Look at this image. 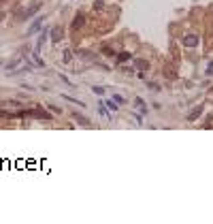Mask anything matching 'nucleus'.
I'll return each instance as SVG.
<instances>
[{
	"label": "nucleus",
	"mask_w": 213,
	"mask_h": 224,
	"mask_svg": "<svg viewBox=\"0 0 213 224\" xmlns=\"http://www.w3.org/2000/svg\"><path fill=\"white\" fill-rule=\"evenodd\" d=\"M49 109H51L55 115H58V113H62V109H58V107H53V105H49Z\"/></svg>",
	"instance_id": "nucleus-20"
},
{
	"label": "nucleus",
	"mask_w": 213,
	"mask_h": 224,
	"mask_svg": "<svg viewBox=\"0 0 213 224\" xmlns=\"http://www.w3.org/2000/svg\"><path fill=\"white\" fill-rule=\"evenodd\" d=\"M207 75H213V62L209 64V68H207Z\"/></svg>",
	"instance_id": "nucleus-21"
},
{
	"label": "nucleus",
	"mask_w": 213,
	"mask_h": 224,
	"mask_svg": "<svg viewBox=\"0 0 213 224\" xmlns=\"http://www.w3.org/2000/svg\"><path fill=\"white\" fill-rule=\"evenodd\" d=\"M136 66H139V68H143V71H147V68H149V64H147L145 60H136Z\"/></svg>",
	"instance_id": "nucleus-15"
},
{
	"label": "nucleus",
	"mask_w": 213,
	"mask_h": 224,
	"mask_svg": "<svg viewBox=\"0 0 213 224\" xmlns=\"http://www.w3.org/2000/svg\"><path fill=\"white\" fill-rule=\"evenodd\" d=\"M64 98H66V100H70V102H75V105H79V107H85L83 100H77V98H73V96H68V94H64Z\"/></svg>",
	"instance_id": "nucleus-11"
},
{
	"label": "nucleus",
	"mask_w": 213,
	"mask_h": 224,
	"mask_svg": "<svg viewBox=\"0 0 213 224\" xmlns=\"http://www.w3.org/2000/svg\"><path fill=\"white\" fill-rule=\"evenodd\" d=\"M200 113H203V107H196V111H192V113L188 115V120H190V122H194V120H196Z\"/></svg>",
	"instance_id": "nucleus-8"
},
{
	"label": "nucleus",
	"mask_w": 213,
	"mask_h": 224,
	"mask_svg": "<svg viewBox=\"0 0 213 224\" xmlns=\"http://www.w3.org/2000/svg\"><path fill=\"white\" fill-rule=\"evenodd\" d=\"M92 92L98 94V96H102V94H105V88H100V86H92Z\"/></svg>",
	"instance_id": "nucleus-14"
},
{
	"label": "nucleus",
	"mask_w": 213,
	"mask_h": 224,
	"mask_svg": "<svg viewBox=\"0 0 213 224\" xmlns=\"http://www.w3.org/2000/svg\"><path fill=\"white\" fill-rule=\"evenodd\" d=\"M70 26H73V30H79V28H83V26H85V15H83V13H77Z\"/></svg>",
	"instance_id": "nucleus-1"
},
{
	"label": "nucleus",
	"mask_w": 213,
	"mask_h": 224,
	"mask_svg": "<svg viewBox=\"0 0 213 224\" xmlns=\"http://www.w3.org/2000/svg\"><path fill=\"white\" fill-rule=\"evenodd\" d=\"M102 53H107V56H113L115 51H113V49H111L109 45H105V47H102Z\"/></svg>",
	"instance_id": "nucleus-18"
},
{
	"label": "nucleus",
	"mask_w": 213,
	"mask_h": 224,
	"mask_svg": "<svg viewBox=\"0 0 213 224\" xmlns=\"http://www.w3.org/2000/svg\"><path fill=\"white\" fill-rule=\"evenodd\" d=\"M2 2H4V0H0V4H2Z\"/></svg>",
	"instance_id": "nucleus-24"
},
{
	"label": "nucleus",
	"mask_w": 213,
	"mask_h": 224,
	"mask_svg": "<svg viewBox=\"0 0 213 224\" xmlns=\"http://www.w3.org/2000/svg\"><path fill=\"white\" fill-rule=\"evenodd\" d=\"M4 17H6V13H4V11H0V21H4Z\"/></svg>",
	"instance_id": "nucleus-23"
},
{
	"label": "nucleus",
	"mask_w": 213,
	"mask_h": 224,
	"mask_svg": "<svg viewBox=\"0 0 213 224\" xmlns=\"http://www.w3.org/2000/svg\"><path fill=\"white\" fill-rule=\"evenodd\" d=\"M60 39H62V30H60V28H53V30H51V41L58 43Z\"/></svg>",
	"instance_id": "nucleus-6"
},
{
	"label": "nucleus",
	"mask_w": 213,
	"mask_h": 224,
	"mask_svg": "<svg viewBox=\"0 0 213 224\" xmlns=\"http://www.w3.org/2000/svg\"><path fill=\"white\" fill-rule=\"evenodd\" d=\"M147 88H149V90H156V92H158V90H160V86H158V83H154V81H147Z\"/></svg>",
	"instance_id": "nucleus-19"
},
{
	"label": "nucleus",
	"mask_w": 213,
	"mask_h": 224,
	"mask_svg": "<svg viewBox=\"0 0 213 224\" xmlns=\"http://www.w3.org/2000/svg\"><path fill=\"white\" fill-rule=\"evenodd\" d=\"M73 118H75V120H77L81 126H89V120H87V118H83L81 113H77V111H75V113H73Z\"/></svg>",
	"instance_id": "nucleus-5"
},
{
	"label": "nucleus",
	"mask_w": 213,
	"mask_h": 224,
	"mask_svg": "<svg viewBox=\"0 0 213 224\" xmlns=\"http://www.w3.org/2000/svg\"><path fill=\"white\" fill-rule=\"evenodd\" d=\"M45 41H47V30H43V32H41V37H39V45H36V51L41 49V45L45 43Z\"/></svg>",
	"instance_id": "nucleus-10"
},
{
	"label": "nucleus",
	"mask_w": 213,
	"mask_h": 224,
	"mask_svg": "<svg viewBox=\"0 0 213 224\" xmlns=\"http://www.w3.org/2000/svg\"><path fill=\"white\" fill-rule=\"evenodd\" d=\"M132 60V56L128 53V51H122V53H117V64H126Z\"/></svg>",
	"instance_id": "nucleus-4"
},
{
	"label": "nucleus",
	"mask_w": 213,
	"mask_h": 224,
	"mask_svg": "<svg viewBox=\"0 0 213 224\" xmlns=\"http://www.w3.org/2000/svg\"><path fill=\"white\" fill-rule=\"evenodd\" d=\"M62 60H64V62H70V60H73V51H68V49H66V51H64V58H62Z\"/></svg>",
	"instance_id": "nucleus-16"
},
{
	"label": "nucleus",
	"mask_w": 213,
	"mask_h": 224,
	"mask_svg": "<svg viewBox=\"0 0 213 224\" xmlns=\"http://www.w3.org/2000/svg\"><path fill=\"white\" fill-rule=\"evenodd\" d=\"M39 9H41V4H34V6H30V9L24 13V17H32L34 13H39Z\"/></svg>",
	"instance_id": "nucleus-7"
},
{
	"label": "nucleus",
	"mask_w": 213,
	"mask_h": 224,
	"mask_svg": "<svg viewBox=\"0 0 213 224\" xmlns=\"http://www.w3.org/2000/svg\"><path fill=\"white\" fill-rule=\"evenodd\" d=\"M98 113H100L102 118H107V115H109V113H107V107H105V102H100V105H98Z\"/></svg>",
	"instance_id": "nucleus-13"
},
{
	"label": "nucleus",
	"mask_w": 213,
	"mask_h": 224,
	"mask_svg": "<svg viewBox=\"0 0 213 224\" xmlns=\"http://www.w3.org/2000/svg\"><path fill=\"white\" fill-rule=\"evenodd\" d=\"M41 26H43V17H36V19H34V24L28 28V32H26V34H34V32L41 28Z\"/></svg>",
	"instance_id": "nucleus-3"
},
{
	"label": "nucleus",
	"mask_w": 213,
	"mask_h": 224,
	"mask_svg": "<svg viewBox=\"0 0 213 224\" xmlns=\"http://www.w3.org/2000/svg\"><path fill=\"white\" fill-rule=\"evenodd\" d=\"M198 41H200V39H198L196 34H188V37L183 39V45H185V47H196Z\"/></svg>",
	"instance_id": "nucleus-2"
},
{
	"label": "nucleus",
	"mask_w": 213,
	"mask_h": 224,
	"mask_svg": "<svg viewBox=\"0 0 213 224\" xmlns=\"http://www.w3.org/2000/svg\"><path fill=\"white\" fill-rule=\"evenodd\" d=\"M134 102H136V107H139V111H141V113H145V111H147V105H145V102H143L141 98H136Z\"/></svg>",
	"instance_id": "nucleus-9"
},
{
	"label": "nucleus",
	"mask_w": 213,
	"mask_h": 224,
	"mask_svg": "<svg viewBox=\"0 0 213 224\" xmlns=\"http://www.w3.org/2000/svg\"><path fill=\"white\" fill-rule=\"evenodd\" d=\"M32 113H34L36 118H43V120H49V118H51V115H49L47 111H41V109H39V111H32Z\"/></svg>",
	"instance_id": "nucleus-12"
},
{
	"label": "nucleus",
	"mask_w": 213,
	"mask_h": 224,
	"mask_svg": "<svg viewBox=\"0 0 213 224\" xmlns=\"http://www.w3.org/2000/svg\"><path fill=\"white\" fill-rule=\"evenodd\" d=\"M102 2H105V0H96V9H100V6H102Z\"/></svg>",
	"instance_id": "nucleus-22"
},
{
	"label": "nucleus",
	"mask_w": 213,
	"mask_h": 224,
	"mask_svg": "<svg viewBox=\"0 0 213 224\" xmlns=\"http://www.w3.org/2000/svg\"><path fill=\"white\" fill-rule=\"evenodd\" d=\"M105 107H107V109H111V111H117V105H115V102H111V100H107V102H105Z\"/></svg>",
	"instance_id": "nucleus-17"
}]
</instances>
